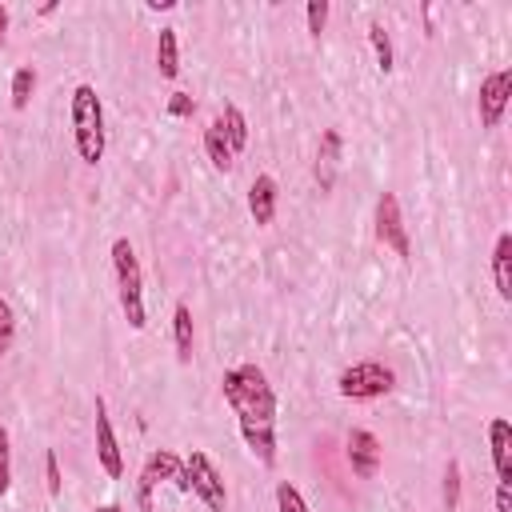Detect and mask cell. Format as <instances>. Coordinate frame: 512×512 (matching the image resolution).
Segmentation results:
<instances>
[{"mask_svg":"<svg viewBox=\"0 0 512 512\" xmlns=\"http://www.w3.org/2000/svg\"><path fill=\"white\" fill-rule=\"evenodd\" d=\"M92 512H124V508H120V504H112V500H108V504H96V508H92Z\"/></svg>","mask_w":512,"mask_h":512,"instance_id":"31","label":"cell"},{"mask_svg":"<svg viewBox=\"0 0 512 512\" xmlns=\"http://www.w3.org/2000/svg\"><path fill=\"white\" fill-rule=\"evenodd\" d=\"M12 488V440H8V428L0 424V500L8 496Z\"/></svg>","mask_w":512,"mask_h":512,"instance_id":"24","label":"cell"},{"mask_svg":"<svg viewBox=\"0 0 512 512\" xmlns=\"http://www.w3.org/2000/svg\"><path fill=\"white\" fill-rule=\"evenodd\" d=\"M12 108L16 112H24L28 104H32V92H36V68L32 64H20L16 72H12Z\"/></svg>","mask_w":512,"mask_h":512,"instance_id":"20","label":"cell"},{"mask_svg":"<svg viewBox=\"0 0 512 512\" xmlns=\"http://www.w3.org/2000/svg\"><path fill=\"white\" fill-rule=\"evenodd\" d=\"M344 448H348V464H352V472L360 480H372L380 472V440L368 428H352L348 440H344Z\"/></svg>","mask_w":512,"mask_h":512,"instance_id":"10","label":"cell"},{"mask_svg":"<svg viewBox=\"0 0 512 512\" xmlns=\"http://www.w3.org/2000/svg\"><path fill=\"white\" fill-rule=\"evenodd\" d=\"M148 8H152V12H168V8H176V0H152Z\"/></svg>","mask_w":512,"mask_h":512,"instance_id":"30","label":"cell"},{"mask_svg":"<svg viewBox=\"0 0 512 512\" xmlns=\"http://www.w3.org/2000/svg\"><path fill=\"white\" fill-rule=\"evenodd\" d=\"M12 340H16V312H12V304L0 296V360L8 356Z\"/></svg>","mask_w":512,"mask_h":512,"instance_id":"23","label":"cell"},{"mask_svg":"<svg viewBox=\"0 0 512 512\" xmlns=\"http://www.w3.org/2000/svg\"><path fill=\"white\" fill-rule=\"evenodd\" d=\"M304 24H308V32L320 40V32H324V24H328V0H308V8H304Z\"/></svg>","mask_w":512,"mask_h":512,"instance_id":"25","label":"cell"},{"mask_svg":"<svg viewBox=\"0 0 512 512\" xmlns=\"http://www.w3.org/2000/svg\"><path fill=\"white\" fill-rule=\"evenodd\" d=\"M488 452H492V472L496 480L512 484V424L504 416L488 420Z\"/></svg>","mask_w":512,"mask_h":512,"instance_id":"12","label":"cell"},{"mask_svg":"<svg viewBox=\"0 0 512 512\" xmlns=\"http://www.w3.org/2000/svg\"><path fill=\"white\" fill-rule=\"evenodd\" d=\"M220 392H224V400H228V408L240 424V436H244L248 452L264 468H272L276 464V408L280 404H276V392H272L264 368H256V364L228 368L220 376Z\"/></svg>","mask_w":512,"mask_h":512,"instance_id":"1","label":"cell"},{"mask_svg":"<svg viewBox=\"0 0 512 512\" xmlns=\"http://www.w3.org/2000/svg\"><path fill=\"white\" fill-rule=\"evenodd\" d=\"M92 416H96V460H100L104 476L120 480L124 476V452H120V440H116V428H112V416H108L104 396H96Z\"/></svg>","mask_w":512,"mask_h":512,"instance_id":"9","label":"cell"},{"mask_svg":"<svg viewBox=\"0 0 512 512\" xmlns=\"http://www.w3.org/2000/svg\"><path fill=\"white\" fill-rule=\"evenodd\" d=\"M340 156H344V136H340L336 128H324V132H320V148H316V168H312L320 192H332V188H336Z\"/></svg>","mask_w":512,"mask_h":512,"instance_id":"11","label":"cell"},{"mask_svg":"<svg viewBox=\"0 0 512 512\" xmlns=\"http://www.w3.org/2000/svg\"><path fill=\"white\" fill-rule=\"evenodd\" d=\"M496 512H512V484L508 480L496 484Z\"/></svg>","mask_w":512,"mask_h":512,"instance_id":"28","label":"cell"},{"mask_svg":"<svg viewBox=\"0 0 512 512\" xmlns=\"http://www.w3.org/2000/svg\"><path fill=\"white\" fill-rule=\"evenodd\" d=\"M372 224H376V240H380L388 252H396L400 260H408L412 244H408V228H404V216H400V200H396L392 192H380V196H376V216H372Z\"/></svg>","mask_w":512,"mask_h":512,"instance_id":"8","label":"cell"},{"mask_svg":"<svg viewBox=\"0 0 512 512\" xmlns=\"http://www.w3.org/2000/svg\"><path fill=\"white\" fill-rule=\"evenodd\" d=\"M460 464L456 460H448V468H444V488H440V500H444V512H456L460 508Z\"/></svg>","mask_w":512,"mask_h":512,"instance_id":"21","label":"cell"},{"mask_svg":"<svg viewBox=\"0 0 512 512\" xmlns=\"http://www.w3.org/2000/svg\"><path fill=\"white\" fill-rule=\"evenodd\" d=\"M276 512H308V504H304L296 484H288V480L276 484Z\"/></svg>","mask_w":512,"mask_h":512,"instance_id":"22","label":"cell"},{"mask_svg":"<svg viewBox=\"0 0 512 512\" xmlns=\"http://www.w3.org/2000/svg\"><path fill=\"white\" fill-rule=\"evenodd\" d=\"M44 484H48V496H60V488H64V480H60V460H56L52 448L44 452Z\"/></svg>","mask_w":512,"mask_h":512,"instance_id":"27","label":"cell"},{"mask_svg":"<svg viewBox=\"0 0 512 512\" xmlns=\"http://www.w3.org/2000/svg\"><path fill=\"white\" fill-rule=\"evenodd\" d=\"M172 340H176L180 364H188L192 360V344H196V328H192V308L184 300L172 308Z\"/></svg>","mask_w":512,"mask_h":512,"instance_id":"17","label":"cell"},{"mask_svg":"<svg viewBox=\"0 0 512 512\" xmlns=\"http://www.w3.org/2000/svg\"><path fill=\"white\" fill-rule=\"evenodd\" d=\"M4 40H8V8L0 4V44H4Z\"/></svg>","mask_w":512,"mask_h":512,"instance_id":"29","label":"cell"},{"mask_svg":"<svg viewBox=\"0 0 512 512\" xmlns=\"http://www.w3.org/2000/svg\"><path fill=\"white\" fill-rule=\"evenodd\" d=\"M156 68H160L164 80L180 76V36H176V28H160V36H156Z\"/></svg>","mask_w":512,"mask_h":512,"instance_id":"15","label":"cell"},{"mask_svg":"<svg viewBox=\"0 0 512 512\" xmlns=\"http://www.w3.org/2000/svg\"><path fill=\"white\" fill-rule=\"evenodd\" d=\"M368 44H372L376 68L388 76V72H392V64H396V52H392V36H388V28H384L380 20H372V24H368Z\"/></svg>","mask_w":512,"mask_h":512,"instance_id":"19","label":"cell"},{"mask_svg":"<svg viewBox=\"0 0 512 512\" xmlns=\"http://www.w3.org/2000/svg\"><path fill=\"white\" fill-rule=\"evenodd\" d=\"M276 204H280V184H276L272 176H256V180L248 184V216H252L260 228H268V224L276 220Z\"/></svg>","mask_w":512,"mask_h":512,"instance_id":"13","label":"cell"},{"mask_svg":"<svg viewBox=\"0 0 512 512\" xmlns=\"http://www.w3.org/2000/svg\"><path fill=\"white\" fill-rule=\"evenodd\" d=\"M192 112H196L192 92H172V96H168V116H172V120H188Z\"/></svg>","mask_w":512,"mask_h":512,"instance_id":"26","label":"cell"},{"mask_svg":"<svg viewBox=\"0 0 512 512\" xmlns=\"http://www.w3.org/2000/svg\"><path fill=\"white\" fill-rule=\"evenodd\" d=\"M204 156H208V164H212L216 172H228V168L236 164V152L228 148V140H224V132H220V120H212V124L204 128Z\"/></svg>","mask_w":512,"mask_h":512,"instance_id":"18","label":"cell"},{"mask_svg":"<svg viewBox=\"0 0 512 512\" xmlns=\"http://www.w3.org/2000/svg\"><path fill=\"white\" fill-rule=\"evenodd\" d=\"M172 484H176L184 496H196L208 512H228V488H224V476L216 472V464H212L208 452L192 448V452L180 460V472H176Z\"/></svg>","mask_w":512,"mask_h":512,"instance_id":"4","label":"cell"},{"mask_svg":"<svg viewBox=\"0 0 512 512\" xmlns=\"http://www.w3.org/2000/svg\"><path fill=\"white\" fill-rule=\"evenodd\" d=\"M492 280H496V296L512 300V232H500L492 244Z\"/></svg>","mask_w":512,"mask_h":512,"instance_id":"14","label":"cell"},{"mask_svg":"<svg viewBox=\"0 0 512 512\" xmlns=\"http://www.w3.org/2000/svg\"><path fill=\"white\" fill-rule=\"evenodd\" d=\"M72 144H76V156L84 164H100L104 160V144H108V132H104V104L96 96L92 84H76L72 88Z\"/></svg>","mask_w":512,"mask_h":512,"instance_id":"2","label":"cell"},{"mask_svg":"<svg viewBox=\"0 0 512 512\" xmlns=\"http://www.w3.org/2000/svg\"><path fill=\"white\" fill-rule=\"evenodd\" d=\"M216 120H220V132H224L228 148H232V152H244V148H248V116H244L236 104H224V108L216 112Z\"/></svg>","mask_w":512,"mask_h":512,"instance_id":"16","label":"cell"},{"mask_svg":"<svg viewBox=\"0 0 512 512\" xmlns=\"http://www.w3.org/2000/svg\"><path fill=\"white\" fill-rule=\"evenodd\" d=\"M396 388V372L380 360H360L336 376V392L344 400H380Z\"/></svg>","mask_w":512,"mask_h":512,"instance_id":"5","label":"cell"},{"mask_svg":"<svg viewBox=\"0 0 512 512\" xmlns=\"http://www.w3.org/2000/svg\"><path fill=\"white\" fill-rule=\"evenodd\" d=\"M508 100H512V68H496L480 80V96H476V116H480V128H496L508 112Z\"/></svg>","mask_w":512,"mask_h":512,"instance_id":"7","label":"cell"},{"mask_svg":"<svg viewBox=\"0 0 512 512\" xmlns=\"http://www.w3.org/2000/svg\"><path fill=\"white\" fill-rule=\"evenodd\" d=\"M112 276H116V296H120V312L128 320L132 332H144L148 324V308H144V272L136 260V248L116 236L112 240Z\"/></svg>","mask_w":512,"mask_h":512,"instance_id":"3","label":"cell"},{"mask_svg":"<svg viewBox=\"0 0 512 512\" xmlns=\"http://www.w3.org/2000/svg\"><path fill=\"white\" fill-rule=\"evenodd\" d=\"M176 472H180V456L172 448H152L140 464V476H136V512H156L152 492H156V484L176 480Z\"/></svg>","mask_w":512,"mask_h":512,"instance_id":"6","label":"cell"}]
</instances>
